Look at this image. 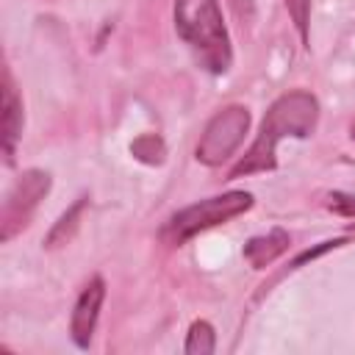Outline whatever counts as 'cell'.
Instances as JSON below:
<instances>
[{"label":"cell","mask_w":355,"mask_h":355,"mask_svg":"<svg viewBox=\"0 0 355 355\" xmlns=\"http://www.w3.org/2000/svg\"><path fill=\"white\" fill-rule=\"evenodd\" d=\"M319 125V100L305 92L294 89L280 94L263 114L258 136L252 147L244 153V158L227 172V180L255 175V172H272L277 166V144L283 139H308Z\"/></svg>","instance_id":"1"},{"label":"cell","mask_w":355,"mask_h":355,"mask_svg":"<svg viewBox=\"0 0 355 355\" xmlns=\"http://www.w3.org/2000/svg\"><path fill=\"white\" fill-rule=\"evenodd\" d=\"M175 31L191 47L202 69L211 75H225L230 69L233 47L219 0H175Z\"/></svg>","instance_id":"2"},{"label":"cell","mask_w":355,"mask_h":355,"mask_svg":"<svg viewBox=\"0 0 355 355\" xmlns=\"http://www.w3.org/2000/svg\"><path fill=\"white\" fill-rule=\"evenodd\" d=\"M250 208H252V194L241 191V189H233V191H225L216 197H205V200L191 202V205L180 208L178 214H172L166 219V225L161 227V239L172 247H180L189 239H194L197 233L225 225Z\"/></svg>","instance_id":"3"},{"label":"cell","mask_w":355,"mask_h":355,"mask_svg":"<svg viewBox=\"0 0 355 355\" xmlns=\"http://www.w3.org/2000/svg\"><path fill=\"white\" fill-rule=\"evenodd\" d=\"M247 130H250V108L247 105L230 103V105L219 108L208 119V125L194 147V158L205 166H222L239 150Z\"/></svg>","instance_id":"4"},{"label":"cell","mask_w":355,"mask_h":355,"mask_svg":"<svg viewBox=\"0 0 355 355\" xmlns=\"http://www.w3.org/2000/svg\"><path fill=\"white\" fill-rule=\"evenodd\" d=\"M50 175L44 169H25L14 186L8 189L6 194V202H3V230H0V239L3 241H11L19 230H25L31 225V216L36 214L39 202L50 194Z\"/></svg>","instance_id":"5"},{"label":"cell","mask_w":355,"mask_h":355,"mask_svg":"<svg viewBox=\"0 0 355 355\" xmlns=\"http://www.w3.org/2000/svg\"><path fill=\"white\" fill-rule=\"evenodd\" d=\"M105 302V280L100 275H94L78 294L75 308H72V319H69V336L75 341V347L89 349L97 319H100V308Z\"/></svg>","instance_id":"6"},{"label":"cell","mask_w":355,"mask_h":355,"mask_svg":"<svg viewBox=\"0 0 355 355\" xmlns=\"http://www.w3.org/2000/svg\"><path fill=\"white\" fill-rule=\"evenodd\" d=\"M0 128H3V153H6V164H14V150H17V141L22 136V122H25V114H22V97L17 94V86H14V78L11 72L6 69L3 72V103H0Z\"/></svg>","instance_id":"7"},{"label":"cell","mask_w":355,"mask_h":355,"mask_svg":"<svg viewBox=\"0 0 355 355\" xmlns=\"http://www.w3.org/2000/svg\"><path fill=\"white\" fill-rule=\"evenodd\" d=\"M288 247H291V236H288L283 227H272L269 233L252 236V239L244 244L241 255L247 258V263H250L252 269H263V266H269L272 261H277Z\"/></svg>","instance_id":"8"},{"label":"cell","mask_w":355,"mask_h":355,"mask_svg":"<svg viewBox=\"0 0 355 355\" xmlns=\"http://www.w3.org/2000/svg\"><path fill=\"white\" fill-rule=\"evenodd\" d=\"M86 205H89V197L86 194H80L55 222H53V227H50V233L44 236V250H55V247H64V244H69L72 239H75V233H78V227H80V219H83V211H86Z\"/></svg>","instance_id":"9"},{"label":"cell","mask_w":355,"mask_h":355,"mask_svg":"<svg viewBox=\"0 0 355 355\" xmlns=\"http://www.w3.org/2000/svg\"><path fill=\"white\" fill-rule=\"evenodd\" d=\"M130 155L147 166H161L166 161V144L158 133H141L130 141Z\"/></svg>","instance_id":"10"},{"label":"cell","mask_w":355,"mask_h":355,"mask_svg":"<svg viewBox=\"0 0 355 355\" xmlns=\"http://www.w3.org/2000/svg\"><path fill=\"white\" fill-rule=\"evenodd\" d=\"M214 349H216V333H214V324L205 322V319L191 322V327H189V333H186L183 352H186V355H211Z\"/></svg>","instance_id":"11"},{"label":"cell","mask_w":355,"mask_h":355,"mask_svg":"<svg viewBox=\"0 0 355 355\" xmlns=\"http://www.w3.org/2000/svg\"><path fill=\"white\" fill-rule=\"evenodd\" d=\"M286 8H288V17L300 33V42L308 47L311 36H308V25H311V0H283Z\"/></svg>","instance_id":"12"},{"label":"cell","mask_w":355,"mask_h":355,"mask_svg":"<svg viewBox=\"0 0 355 355\" xmlns=\"http://www.w3.org/2000/svg\"><path fill=\"white\" fill-rule=\"evenodd\" d=\"M327 208L336 211L338 216H349V219H355V194H347V191H330V194H327Z\"/></svg>","instance_id":"13"},{"label":"cell","mask_w":355,"mask_h":355,"mask_svg":"<svg viewBox=\"0 0 355 355\" xmlns=\"http://www.w3.org/2000/svg\"><path fill=\"white\" fill-rule=\"evenodd\" d=\"M341 244H347V241H344V239H327V241H322L319 247L305 250L302 255H297L291 266H302V263H308V261H313V258H319V255H324V252H330V250H336V247H341Z\"/></svg>","instance_id":"14"},{"label":"cell","mask_w":355,"mask_h":355,"mask_svg":"<svg viewBox=\"0 0 355 355\" xmlns=\"http://www.w3.org/2000/svg\"><path fill=\"white\" fill-rule=\"evenodd\" d=\"M352 230H355V225H352Z\"/></svg>","instance_id":"15"}]
</instances>
